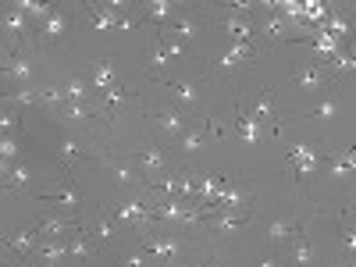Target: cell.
I'll use <instances>...</instances> for the list:
<instances>
[{
  "label": "cell",
  "mask_w": 356,
  "mask_h": 267,
  "mask_svg": "<svg viewBox=\"0 0 356 267\" xmlns=\"http://www.w3.org/2000/svg\"><path fill=\"white\" fill-rule=\"evenodd\" d=\"M143 250L150 253V257H157V260H164V267H178V260L186 257L182 239H175V235H168V232L146 235V239H143Z\"/></svg>",
  "instance_id": "cell-1"
},
{
  "label": "cell",
  "mask_w": 356,
  "mask_h": 267,
  "mask_svg": "<svg viewBox=\"0 0 356 267\" xmlns=\"http://www.w3.org/2000/svg\"><path fill=\"white\" fill-rule=\"evenodd\" d=\"M114 218L122 221V225H132V228L157 225L154 221V203H143V200H118L114 203Z\"/></svg>",
  "instance_id": "cell-2"
},
{
  "label": "cell",
  "mask_w": 356,
  "mask_h": 267,
  "mask_svg": "<svg viewBox=\"0 0 356 267\" xmlns=\"http://www.w3.org/2000/svg\"><path fill=\"white\" fill-rule=\"evenodd\" d=\"M36 232H40V239H72V235L82 232V225L72 221V218L50 214V218H40V221H36Z\"/></svg>",
  "instance_id": "cell-3"
},
{
  "label": "cell",
  "mask_w": 356,
  "mask_h": 267,
  "mask_svg": "<svg viewBox=\"0 0 356 267\" xmlns=\"http://www.w3.org/2000/svg\"><path fill=\"white\" fill-rule=\"evenodd\" d=\"M292 82L300 86V89H307V93H321V89H328V75H324V68L314 65V61L296 65L292 68Z\"/></svg>",
  "instance_id": "cell-4"
},
{
  "label": "cell",
  "mask_w": 356,
  "mask_h": 267,
  "mask_svg": "<svg viewBox=\"0 0 356 267\" xmlns=\"http://www.w3.org/2000/svg\"><path fill=\"white\" fill-rule=\"evenodd\" d=\"M111 175H114V182L118 186H143V178H139V168L132 164V161H122V157H107V154H100L97 157Z\"/></svg>",
  "instance_id": "cell-5"
},
{
  "label": "cell",
  "mask_w": 356,
  "mask_h": 267,
  "mask_svg": "<svg viewBox=\"0 0 356 267\" xmlns=\"http://www.w3.org/2000/svg\"><path fill=\"white\" fill-rule=\"evenodd\" d=\"M4 79L15 82V89L29 86V82H33V61H29L25 54H8L4 57Z\"/></svg>",
  "instance_id": "cell-6"
},
{
  "label": "cell",
  "mask_w": 356,
  "mask_h": 267,
  "mask_svg": "<svg viewBox=\"0 0 356 267\" xmlns=\"http://www.w3.org/2000/svg\"><path fill=\"white\" fill-rule=\"evenodd\" d=\"M36 264H50V267H61L68 260V239H43L33 253Z\"/></svg>",
  "instance_id": "cell-7"
},
{
  "label": "cell",
  "mask_w": 356,
  "mask_h": 267,
  "mask_svg": "<svg viewBox=\"0 0 356 267\" xmlns=\"http://www.w3.org/2000/svg\"><path fill=\"white\" fill-rule=\"evenodd\" d=\"M65 33H68V15H65V11H54V15L40 25L36 40H40L43 47H54V43H61V40H65Z\"/></svg>",
  "instance_id": "cell-8"
},
{
  "label": "cell",
  "mask_w": 356,
  "mask_h": 267,
  "mask_svg": "<svg viewBox=\"0 0 356 267\" xmlns=\"http://www.w3.org/2000/svg\"><path fill=\"white\" fill-rule=\"evenodd\" d=\"M132 164H136L139 171H146L150 178H157V175H164V168H168V154L161 150V146H146V150H139V154L132 157Z\"/></svg>",
  "instance_id": "cell-9"
},
{
  "label": "cell",
  "mask_w": 356,
  "mask_h": 267,
  "mask_svg": "<svg viewBox=\"0 0 356 267\" xmlns=\"http://www.w3.org/2000/svg\"><path fill=\"white\" fill-rule=\"evenodd\" d=\"M246 221H253L250 211H246V214H243V211H218L211 221H207V228H211L214 235H232L235 228H243Z\"/></svg>",
  "instance_id": "cell-10"
},
{
  "label": "cell",
  "mask_w": 356,
  "mask_h": 267,
  "mask_svg": "<svg viewBox=\"0 0 356 267\" xmlns=\"http://www.w3.org/2000/svg\"><path fill=\"white\" fill-rule=\"evenodd\" d=\"M154 122H157V129H161L164 136H171V139H182V136L193 129V122H189L182 111H161Z\"/></svg>",
  "instance_id": "cell-11"
},
{
  "label": "cell",
  "mask_w": 356,
  "mask_h": 267,
  "mask_svg": "<svg viewBox=\"0 0 356 267\" xmlns=\"http://www.w3.org/2000/svg\"><path fill=\"white\" fill-rule=\"evenodd\" d=\"M4 36L15 43L29 36V15H22L15 4H4Z\"/></svg>",
  "instance_id": "cell-12"
},
{
  "label": "cell",
  "mask_w": 356,
  "mask_h": 267,
  "mask_svg": "<svg viewBox=\"0 0 356 267\" xmlns=\"http://www.w3.org/2000/svg\"><path fill=\"white\" fill-rule=\"evenodd\" d=\"M8 250H15V253H22L25 260H33V253H36V246L43 243L40 239V232L36 228H29V232H15V235H8Z\"/></svg>",
  "instance_id": "cell-13"
},
{
  "label": "cell",
  "mask_w": 356,
  "mask_h": 267,
  "mask_svg": "<svg viewBox=\"0 0 356 267\" xmlns=\"http://www.w3.org/2000/svg\"><path fill=\"white\" fill-rule=\"evenodd\" d=\"M292 235H300V221H296V218H275L271 225H267V232H264V239L267 243H289L292 239Z\"/></svg>",
  "instance_id": "cell-14"
},
{
  "label": "cell",
  "mask_w": 356,
  "mask_h": 267,
  "mask_svg": "<svg viewBox=\"0 0 356 267\" xmlns=\"http://www.w3.org/2000/svg\"><path fill=\"white\" fill-rule=\"evenodd\" d=\"M289 243H292V246H289V257H292L296 267H314V264H317V253H314V246H310V239H307L303 232L292 235Z\"/></svg>",
  "instance_id": "cell-15"
},
{
  "label": "cell",
  "mask_w": 356,
  "mask_h": 267,
  "mask_svg": "<svg viewBox=\"0 0 356 267\" xmlns=\"http://www.w3.org/2000/svg\"><path fill=\"white\" fill-rule=\"evenodd\" d=\"M8 107H43V86H22L4 97Z\"/></svg>",
  "instance_id": "cell-16"
},
{
  "label": "cell",
  "mask_w": 356,
  "mask_h": 267,
  "mask_svg": "<svg viewBox=\"0 0 356 267\" xmlns=\"http://www.w3.org/2000/svg\"><path fill=\"white\" fill-rule=\"evenodd\" d=\"M57 154H61L65 168H75V164H82L86 157H93V154H89L86 146H82L79 139H72V136H61V143H57Z\"/></svg>",
  "instance_id": "cell-17"
},
{
  "label": "cell",
  "mask_w": 356,
  "mask_h": 267,
  "mask_svg": "<svg viewBox=\"0 0 356 267\" xmlns=\"http://www.w3.org/2000/svg\"><path fill=\"white\" fill-rule=\"evenodd\" d=\"M260 36H264V40H275V43H289V22L271 11V15L260 22Z\"/></svg>",
  "instance_id": "cell-18"
},
{
  "label": "cell",
  "mask_w": 356,
  "mask_h": 267,
  "mask_svg": "<svg viewBox=\"0 0 356 267\" xmlns=\"http://www.w3.org/2000/svg\"><path fill=\"white\" fill-rule=\"evenodd\" d=\"M339 114H342V100L335 93H328L324 100H317V107L307 111V118H321V122H335Z\"/></svg>",
  "instance_id": "cell-19"
},
{
  "label": "cell",
  "mask_w": 356,
  "mask_h": 267,
  "mask_svg": "<svg viewBox=\"0 0 356 267\" xmlns=\"http://www.w3.org/2000/svg\"><path fill=\"white\" fill-rule=\"evenodd\" d=\"M61 118L65 122H89V118H104V114H100V104H65Z\"/></svg>",
  "instance_id": "cell-20"
},
{
  "label": "cell",
  "mask_w": 356,
  "mask_h": 267,
  "mask_svg": "<svg viewBox=\"0 0 356 267\" xmlns=\"http://www.w3.org/2000/svg\"><path fill=\"white\" fill-rule=\"evenodd\" d=\"M15 8H18L22 15H29V22H40V25L57 11L54 4H36V0H15Z\"/></svg>",
  "instance_id": "cell-21"
},
{
  "label": "cell",
  "mask_w": 356,
  "mask_h": 267,
  "mask_svg": "<svg viewBox=\"0 0 356 267\" xmlns=\"http://www.w3.org/2000/svg\"><path fill=\"white\" fill-rule=\"evenodd\" d=\"M207 139H211V129L193 125V129H189L182 139H178V150H182V154H196V150H200V146H203Z\"/></svg>",
  "instance_id": "cell-22"
},
{
  "label": "cell",
  "mask_w": 356,
  "mask_h": 267,
  "mask_svg": "<svg viewBox=\"0 0 356 267\" xmlns=\"http://www.w3.org/2000/svg\"><path fill=\"white\" fill-rule=\"evenodd\" d=\"M40 200L43 203H57V207H72V211H75V207L82 203V193L75 186H65L61 193H40Z\"/></svg>",
  "instance_id": "cell-23"
},
{
  "label": "cell",
  "mask_w": 356,
  "mask_h": 267,
  "mask_svg": "<svg viewBox=\"0 0 356 267\" xmlns=\"http://www.w3.org/2000/svg\"><path fill=\"white\" fill-rule=\"evenodd\" d=\"M171 33H175L178 40H186V47H189V43L200 36V18H196V15H182V18L171 25Z\"/></svg>",
  "instance_id": "cell-24"
},
{
  "label": "cell",
  "mask_w": 356,
  "mask_h": 267,
  "mask_svg": "<svg viewBox=\"0 0 356 267\" xmlns=\"http://www.w3.org/2000/svg\"><path fill=\"white\" fill-rule=\"evenodd\" d=\"M68 257L72 260H93L97 257V243H89L86 235L79 232V235H72V239H68Z\"/></svg>",
  "instance_id": "cell-25"
},
{
  "label": "cell",
  "mask_w": 356,
  "mask_h": 267,
  "mask_svg": "<svg viewBox=\"0 0 356 267\" xmlns=\"http://www.w3.org/2000/svg\"><path fill=\"white\" fill-rule=\"evenodd\" d=\"M118 82L114 75V65L111 61H93V89H100V93H107V89Z\"/></svg>",
  "instance_id": "cell-26"
},
{
  "label": "cell",
  "mask_w": 356,
  "mask_h": 267,
  "mask_svg": "<svg viewBox=\"0 0 356 267\" xmlns=\"http://www.w3.org/2000/svg\"><path fill=\"white\" fill-rule=\"evenodd\" d=\"M22 150H25V146H22V139H15V136H4V139H0V164H4V168L18 164V161H22Z\"/></svg>",
  "instance_id": "cell-27"
},
{
  "label": "cell",
  "mask_w": 356,
  "mask_h": 267,
  "mask_svg": "<svg viewBox=\"0 0 356 267\" xmlns=\"http://www.w3.org/2000/svg\"><path fill=\"white\" fill-rule=\"evenodd\" d=\"M29 182H33V168H29V164H15L8 175H4V189H25Z\"/></svg>",
  "instance_id": "cell-28"
},
{
  "label": "cell",
  "mask_w": 356,
  "mask_h": 267,
  "mask_svg": "<svg viewBox=\"0 0 356 267\" xmlns=\"http://www.w3.org/2000/svg\"><path fill=\"white\" fill-rule=\"evenodd\" d=\"M65 100L68 104H89V100H93V93H89V86L82 79H68L65 82Z\"/></svg>",
  "instance_id": "cell-29"
},
{
  "label": "cell",
  "mask_w": 356,
  "mask_h": 267,
  "mask_svg": "<svg viewBox=\"0 0 356 267\" xmlns=\"http://www.w3.org/2000/svg\"><path fill=\"white\" fill-rule=\"evenodd\" d=\"M260 125H264V122H260L257 114H243V111H239V136H243L246 143H260Z\"/></svg>",
  "instance_id": "cell-30"
},
{
  "label": "cell",
  "mask_w": 356,
  "mask_h": 267,
  "mask_svg": "<svg viewBox=\"0 0 356 267\" xmlns=\"http://www.w3.org/2000/svg\"><path fill=\"white\" fill-rule=\"evenodd\" d=\"M143 11H146V18H150V22H168L178 11V4H171V0H150Z\"/></svg>",
  "instance_id": "cell-31"
},
{
  "label": "cell",
  "mask_w": 356,
  "mask_h": 267,
  "mask_svg": "<svg viewBox=\"0 0 356 267\" xmlns=\"http://www.w3.org/2000/svg\"><path fill=\"white\" fill-rule=\"evenodd\" d=\"M168 86H171L175 93H178V100L186 104V111H193V107H196L200 93H196V86H193V82H168Z\"/></svg>",
  "instance_id": "cell-32"
},
{
  "label": "cell",
  "mask_w": 356,
  "mask_h": 267,
  "mask_svg": "<svg viewBox=\"0 0 356 267\" xmlns=\"http://www.w3.org/2000/svg\"><path fill=\"white\" fill-rule=\"evenodd\" d=\"M93 239H97L100 246H111V243H114V221H111V218H100V221L93 225Z\"/></svg>",
  "instance_id": "cell-33"
},
{
  "label": "cell",
  "mask_w": 356,
  "mask_h": 267,
  "mask_svg": "<svg viewBox=\"0 0 356 267\" xmlns=\"http://www.w3.org/2000/svg\"><path fill=\"white\" fill-rule=\"evenodd\" d=\"M260 122H275V97L271 93H260V100H257V111H253Z\"/></svg>",
  "instance_id": "cell-34"
},
{
  "label": "cell",
  "mask_w": 356,
  "mask_h": 267,
  "mask_svg": "<svg viewBox=\"0 0 356 267\" xmlns=\"http://www.w3.org/2000/svg\"><path fill=\"white\" fill-rule=\"evenodd\" d=\"M18 125H22V122H18V114H11V107L4 104V111H0V132H4V136H15Z\"/></svg>",
  "instance_id": "cell-35"
},
{
  "label": "cell",
  "mask_w": 356,
  "mask_h": 267,
  "mask_svg": "<svg viewBox=\"0 0 356 267\" xmlns=\"http://www.w3.org/2000/svg\"><path fill=\"white\" fill-rule=\"evenodd\" d=\"M164 65H168V54H164V47L157 43L150 54H146V68H150V72H161Z\"/></svg>",
  "instance_id": "cell-36"
},
{
  "label": "cell",
  "mask_w": 356,
  "mask_h": 267,
  "mask_svg": "<svg viewBox=\"0 0 356 267\" xmlns=\"http://www.w3.org/2000/svg\"><path fill=\"white\" fill-rule=\"evenodd\" d=\"M342 243H346L349 257H356V228L353 225H342Z\"/></svg>",
  "instance_id": "cell-37"
},
{
  "label": "cell",
  "mask_w": 356,
  "mask_h": 267,
  "mask_svg": "<svg viewBox=\"0 0 356 267\" xmlns=\"http://www.w3.org/2000/svg\"><path fill=\"white\" fill-rule=\"evenodd\" d=\"M161 47H164L168 57H186V47H182V43H175V40H168V36L161 40Z\"/></svg>",
  "instance_id": "cell-38"
},
{
  "label": "cell",
  "mask_w": 356,
  "mask_h": 267,
  "mask_svg": "<svg viewBox=\"0 0 356 267\" xmlns=\"http://www.w3.org/2000/svg\"><path fill=\"white\" fill-rule=\"evenodd\" d=\"M146 257H150L146 250H136L132 257H125V264H122V267H143V264H146Z\"/></svg>",
  "instance_id": "cell-39"
},
{
  "label": "cell",
  "mask_w": 356,
  "mask_h": 267,
  "mask_svg": "<svg viewBox=\"0 0 356 267\" xmlns=\"http://www.w3.org/2000/svg\"><path fill=\"white\" fill-rule=\"evenodd\" d=\"M260 267H282V260H275V257H267V260H260Z\"/></svg>",
  "instance_id": "cell-40"
},
{
  "label": "cell",
  "mask_w": 356,
  "mask_h": 267,
  "mask_svg": "<svg viewBox=\"0 0 356 267\" xmlns=\"http://www.w3.org/2000/svg\"><path fill=\"white\" fill-rule=\"evenodd\" d=\"M178 267H218V264H178Z\"/></svg>",
  "instance_id": "cell-41"
},
{
  "label": "cell",
  "mask_w": 356,
  "mask_h": 267,
  "mask_svg": "<svg viewBox=\"0 0 356 267\" xmlns=\"http://www.w3.org/2000/svg\"><path fill=\"white\" fill-rule=\"evenodd\" d=\"M349 267H356V257H349Z\"/></svg>",
  "instance_id": "cell-42"
},
{
  "label": "cell",
  "mask_w": 356,
  "mask_h": 267,
  "mask_svg": "<svg viewBox=\"0 0 356 267\" xmlns=\"http://www.w3.org/2000/svg\"><path fill=\"white\" fill-rule=\"evenodd\" d=\"M36 267H50V264H36Z\"/></svg>",
  "instance_id": "cell-43"
}]
</instances>
